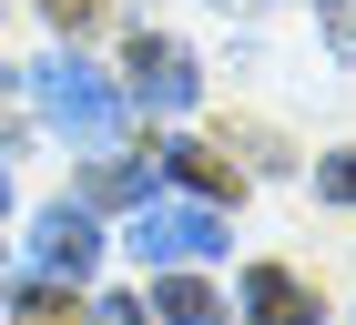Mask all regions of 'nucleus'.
I'll return each instance as SVG.
<instances>
[{"label":"nucleus","instance_id":"nucleus-14","mask_svg":"<svg viewBox=\"0 0 356 325\" xmlns=\"http://www.w3.org/2000/svg\"><path fill=\"white\" fill-rule=\"evenodd\" d=\"M0 203H10V173H0Z\"/></svg>","mask_w":356,"mask_h":325},{"label":"nucleus","instance_id":"nucleus-11","mask_svg":"<svg viewBox=\"0 0 356 325\" xmlns=\"http://www.w3.org/2000/svg\"><path fill=\"white\" fill-rule=\"evenodd\" d=\"M92 325H143V305H133V295H102V305H92Z\"/></svg>","mask_w":356,"mask_h":325},{"label":"nucleus","instance_id":"nucleus-7","mask_svg":"<svg viewBox=\"0 0 356 325\" xmlns=\"http://www.w3.org/2000/svg\"><path fill=\"white\" fill-rule=\"evenodd\" d=\"M163 162H173V173H184L193 193H224V183H234V162H214V153H193V142H184V153H163Z\"/></svg>","mask_w":356,"mask_h":325},{"label":"nucleus","instance_id":"nucleus-6","mask_svg":"<svg viewBox=\"0 0 356 325\" xmlns=\"http://www.w3.org/2000/svg\"><path fill=\"white\" fill-rule=\"evenodd\" d=\"M153 315L163 325H224V295L204 274H163V285H153Z\"/></svg>","mask_w":356,"mask_h":325},{"label":"nucleus","instance_id":"nucleus-5","mask_svg":"<svg viewBox=\"0 0 356 325\" xmlns=\"http://www.w3.org/2000/svg\"><path fill=\"white\" fill-rule=\"evenodd\" d=\"M245 315H254V325H316V295H305L285 265H254V274H245Z\"/></svg>","mask_w":356,"mask_h":325},{"label":"nucleus","instance_id":"nucleus-1","mask_svg":"<svg viewBox=\"0 0 356 325\" xmlns=\"http://www.w3.org/2000/svg\"><path fill=\"white\" fill-rule=\"evenodd\" d=\"M31 81H41V112H51V122H61L72 142H102L112 122H122V92H112V81L92 72V61H72V51H61V61H41Z\"/></svg>","mask_w":356,"mask_h":325},{"label":"nucleus","instance_id":"nucleus-9","mask_svg":"<svg viewBox=\"0 0 356 325\" xmlns=\"http://www.w3.org/2000/svg\"><path fill=\"white\" fill-rule=\"evenodd\" d=\"M92 193H102V203H133V193H143V162H102V173H92Z\"/></svg>","mask_w":356,"mask_h":325},{"label":"nucleus","instance_id":"nucleus-12","mask_svg":"<svg viewBox=\"0 0 356 325\" xmlns=\"http://www.w3.org/2000/svg\"><path fill=\"white\" fill-rule=\"evenodd\" d=\"M326 193H346V203H356V153H336V162H326Z\"/></svg>","mask_w":356,"mask_h":325},{"label":"nucleus","instance_id":"nucleus-13","mask_svg":"<svg viewBox=\"0 0 356 325\" xmlns=\"http://www.w3.org/2000/svg\"><path fill=\"white\" fill-rule=\"evenodd\" d=\"M92 10H102V0H51V21L72 31V21H92Z\"/></svg>","mask_w":356,"mask_h":325},{"label":"nucleus","instance_id":"nucleus-4","mask_svg":"<svg viewBox=\"0 0 356 325\" xmlns=\"http://www.w3.org/2000/svg\"><path fill=\"white\" fill-rule=\"evenodd\" d=\"M133 102L143 112H184L193 102V61L173 41H133Z\"/></svg>","mask_w":356,"mask_h":325},{"label":"nucleus","instance_id":"nucleus-3","mask_svg":"<svg viewBox=\"0 0 356 325\" xmlns=\"http://www.w3.org/2000/svg\"><path fill=\"white\" fill-rule=\"evenodd\" d=\"M92 254H102V234H92L82 203H51V214L31 224V265L41 274H92Z\"/></svg>","mask_w":356,"mask_h":325},{"label":"nucleus","instance_id":"nucleus-8","mask_svg":"<svg viewBox=\"0 0 356 325\" xmlns=\"http://www.w3.org/2000/svg\"><path fill=\"white\" fill-rule=\"evenodd\" d=\"M21 325H72V295L61 285H21Z\"/></svg>","mask_w":356,"mask_h":325},{"label":"nucleus","instance_id":"nucleus-2","mask_svg":"<svg viewBox=\"0 0 356 325\" xmlns=\"http://www.w3.org/2000/svg\"><path fill=\"white\" fill-rule=\"evenodd\" d=\"M214 244H224L214 203H143V214H133V254H143V265H204Z\"/></svg>","mask_w":356,"mask_h":325},{"label":"nucleus","instance_id":"nucleus-10","mask_svg":"<svg viewBox=\"0 0 356 325\" xmlns=\"http://www.w3.org/2000/svg\"><path fill=\"white\" fill-rule=\"evenodd\" d=\"M326 41H336V51H356V0H326Z\"/></svg>","mask_w":356,"mask_h":325}]
</instances>
